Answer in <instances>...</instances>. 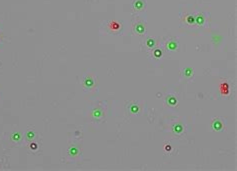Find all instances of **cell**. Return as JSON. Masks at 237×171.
Segmentation results:
<instances>
[{
  "label": "cell",
  "instance_id": "cell-13",
  "mask_svg": "<svg viewBox=\"0 0 237 171\" xmlns=\"http://www.w3.org/2000/svg\"><path fill=\"white\" fill-rule=\"evenodd\" d=\"M152 54H153V56L155 57V58H160L161 56H162V51L160 50V49H154L153 50V52H152Z\"/></svg>",
  "mask_w": 237,
  "mask_h": 171
},
{
  "label": "cell",
  "instance_id": "cell-12",
  "mask_svg": "<svg viewBox=\"0 0 237 171\" xmlns=\"http://www.w3.org/2000/svg\"><path fill=\"white\" fill-rule=\"evenodd\" d=\"M92 115H93V117H94V118H96V119H99V118L102 116V111H101V110H99V109H95V110L92 112Z\"/></svg>",
  "mask_w": 237,
  "mask_h": 171
},
{
  "label": "cell",
  "instance_id": "cell-9",
  "mask_svg": "<svg viewBox=\"0 0 237 171\" xmlns=\"http://www.w3.org/2000/svg\"><path fill=\"white\" fill-rule=\"evenodd\" d=\"M167 103H168V105H170V106H175V105L177 104V99H176L174 96H169V97L167 98Z\"/></svg>",
  "mask_w": 237,
  "mask_h": 171
},
{
  "label": "cell",
  "instance_id": "cell-11",
  "mask_svg": "<svg viewBox=\"0 0 237 171\" xmlns=\"http://www.w3.org/2000/svg\"><path fill=\"white\" fill-rule=\"evenodd\" d=\"M183 72H184V76H186V77H191L193 75V69L190 68V67L185 68Z\"/></svg>",
  "mask_w": 237,
  "mask_h": 171
},
{
  "label": "cell",
  "instance_id": "cell-15",
  "mask_svg": "<svg viewBox=\"0 0 237 171\" xmlns=\"http://www.w3.org/2000/svg\"><path fill=\"white\" fill-rule=\"evenodd\" d=\"M35 137V134H34V132H32V131H28L27 133H26V139H28V140H31V139H33Z\"/></svg>",
  "mask_w": 237,
  "mask_h": 171
},
{
  "label": "cell",
  "instance_id": "cell-1",
  "mask_svg": "<svg viewBox=\"0 0 237 171\" xmlns=\"http://www.w3.org/2000/svg\"><path fill=\"white\" fill-rule=\"evenodd\" d=\"M133 30L137 35H143L146 32V26L143 22H137V23H135Z\"/></svg>",
  "mask_w": 237,
  "mask_h": 171
},
{
  "label": "cell",
  "instance_id": "cell-10",
  "mask_svg": "<svg viewBox=\"0 0 237 171\" xmlns=\"http://www.w3.org/2000/svg\"><path fill=\"white\" fill-rule=\"evenodd\" d=\"M185 21L187 22V24L192 25V24L195 23V16H193V15H188V16H186Z\"/></svg>",
  "mask_w": 237,
  "mask_h": 171
},
{
  "label": "cell",
  "instance_id": "cell-17",
  "mask_svg": "<svg viewBox=\"0 0 237 171\" xmlns=\"http://www.w3.org/2000/svg\"><path fill=\"white\" fill-rule=\"evenodd\" d=\"M166 150H170V146H166Z\"/></svg>",
  "mask_w": 237,
  "mask_h": 171
},
{
  "label": "cell",
  "instance_id": "cell-14",
  "mask_svg": "<svg viewBox=\"0 0 237 171\" xmlns=\"http://www.w3.org/2000/svg\"><path fill=\"white\" fill-rule=\"evenodd\" d=\"M174 131H175L176 133H181V132L183 131V127H182L180 124H177V125L174 126Z\"/></svg>",
  "mask_w": 237,
  "mask_h": 171
},
{
  "label": "cell",
  "instance_id": "cell-2",
  "mask_svg": "<svg viewBox=\"0 0 237 171\" xmlns=\"http://www.w3.org/2000/svg\"><path fill=\"white\" fill-rule=\"evenodd\" d=\"M165 48L170 51V52H174L178 49V41L175 40V39H171V40H168L165 44Z\"/></svg>",
  "mask_w": 237,
  "mask_h": 171
},
{
  "label": "cell",
  "instance_id": "cell-16",
  "mask_svg": "<svg viewBox=\"0 0 237 171\" xmlns=\"http://www.w3.org/2000/svg\"><path fill=\"white\" fill-rule=\"evenodd\" d=\"M78 153V150L76 149V148H71L70 150H69V154L70 155H76Z\"/></svg>",
  "mask_w": 237,
  "mask_h": 171
},
{
  "label": "cell",
  "instance_id": "cell-5",
  "mask_svg": "<svg viewBox=\"0 0 237 171\" xmlns=\"http://www.w3.org/2000/svg\"><path fill=\"white\" fill-rule=\"evenodd\" d=\"M212 128H213V130H215V131H221L222 129H223V124H222V122L219 120V119H215L213 122H212Z\"/></svg>",
  "mask_w": 237,
  "mask_h": 171
},
{
  "label": "cell",
  "instance_id": "cell-6",
  "mask_svg": "<svg viewBox=\"0 0 237 171\" xmlns=\"http://www.w3.org/2000/svg\"><path fill=\"white\" fill-rule=\"evenodd\" d=\"M195 23L198 26H202L205 23V17L203 14H197V16H195Z\"/></svg>",
  "mask_w": 237,
  "mask_h": 171
},
{
  "label": "cell",
  "instance_id": "cell-8",
  "mask_svg": "<svg viewBox=\"0 0 237 171\" xmlns=\"http://www.w3.org/2000/svg\"><path fill=\"white\" fill-rule=\"evenodd\" d=\"M128 110H129V112H131L133 114H136V113L139 112V107L136 104H130V106L128 107Z\"/></svg>",
  "mask_w": 237,
  "mask_h": 171
},
{
  "label": "cell",
  "instance_id": "cell-7",
  "mask_svg": "<svg viewBox=\"0 0 237 171\" xmlns=\"http://www.w3.org/2000/svg\"><path fill=\"white\" fill-rule=\"evenodd\" d=\"M145 45H146L148 48H150V49L155 48V46H156V41H155V39H153V38H148V39L146 40V42H145Z\"/></svg>",
  "mask_w": 237,
  "mask_h": 171
},
{
  "label": "cell",
  "instance_id": "cell-3",
  "mask_svg": "<svg viewBox=\"0 0 237 171\" xmlns=\"http://www.w3.org/2000/svg\"><path fill=\"white\" fill-rule=\"evenodd\" d=\"M82 84L86 89H91L92 87H94V78L91 77L90 75L85 76L82 80Z\"/></svg>",
  "mask_w": 237,
  "mask_h": 171
},
{
  "label": "cell",
  "instance_id": "cell-4",
  "mask_svg": "<svg viewBox=\"0 0 237 171\" xmlns=\"http://www.w3.org/2000/svg\"><path fill=\"white\" fill-rule=\"evenodd\" d=\"M146 6V3H145V0H133L132 1V7L134 10L136 11H141L145 8Z\"/></svg>",
  "mask_w": 237,
  "mask_h": 171
}]
</instances>
